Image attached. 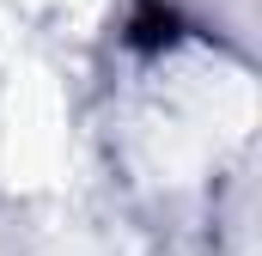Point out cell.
I'll return each instance as SVG.
<instances>
[{
	"label": "cell",
	"instance_id": "1",
	"mask_svg": "<svg viewBox=\"0 0 262 256\" xmlns=\"http://www.w3.org/2000/svg\"><path fill=\"white\" fill-rule=\"evenodd\" d=\"M128 43L134 49H165V43H177V12L165 6V0H140L128 18Z\"/></svg>",
	"mask_w": 262,
	"mask_h": 256
}]
</instances>
